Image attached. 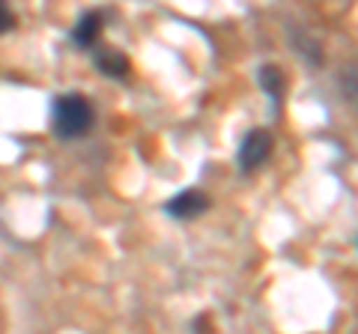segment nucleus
I'll use <instances>...</instances> for the list:
<instances>
[{"instance_id": "obj_6", "label": "nucleus", "mask_w": 358, "mask_h": 334, "mask_svg": "<svg viewBox=\"0 0 358 334\" xmlns=\"http://www.w3.org/2000/svg\"><path fill=\"white\" fill-rule=\"evenodd\" d=\"M257 84H260V90L266 93L268 105L278 114L281 110V102H284V93H287V75L278 63H263L260 69H257Z\"/></svg>"}, {"instance_id": "obj_5", "label": "nucleus", "mask_w": 358, "mask_h": 334, "mask_svg": "<svg viewBox=\"0 0 358 334\" xmlns=\"http://www.w3.org/2000/svg\"><path fill=\"white\" fill-rule=\"evenodd\" d=\"M105 13L102 9H90L81 18L75 21V27L69 30V42L78 51H90L93 45L102 42V33H105Z\"/></svg>"}, {"instance_id": "obj_1", "label": "nucleus", "mask_w": 358, "mask_h": 334, "mask_svg": "<svg viewBox=\"0 0 358 334\" xmlns=\"http://www.w3.org/2000/svg\"><path fill=\"white\" fill-rule=\"evenodd\" d=\"M96 126V108L93 102L78 93V90H66L51 99V131L57 140H78L90 135Z\"/></svg>"}, {"instance_id": "obj_7", "label": "nucleus", "mask_w": 358, "mask_h": 334, "mask_svg": "<svg viewBox=\"0 0 358 334\" xmlns=\"http://www.w3.org/2000/svg\"><path fill=\"white\" fill-rule=\"evenodd\" d=\"M293 51H296L299 57L305 60L308 66H320L322 60H326V54H322V48L317 45V39L305 36V33H301V30H299V36L293 33Z\"/></svg>"}, {"instance_id": "obj_8", "label": "nucleus", "mask_w": 358, "mask_h": 334, "mask_svg": "<svg viewBox=\"0 0 358 334\" xmlns=\"http://www.w3.org/2000/svg\"><path fill=\"white\" fill-rule=\"evenodd\" d=\"M13 27H15V13L9 9L6 0H0V36H3V33H9Z\"/></svg>"}, {"instance_id": "obj_2", "label": "nucleus", "mask_w": 358, "mask_h": 334, "mask_svg": "<svg viewBox=\"0 0 358 334\" xmlns=\"http://www.w3.org/2000/svg\"><path fill=\"white\" fill-rule=\"evenodd\" d=\"M275 152V138L268 129H251L245 131V138L239 140V150H236V167L242 176H251L257 173L263 164H268Z\"/></svg>"}, {"instance_id": "obj_4", "label": "nucleus", "mask_w": 358, "mask_h": 334, "mask_svg": "<svg viewBox=\"0 0 358 334\" xmlns=\"http://www.w3.org/2000/svg\"><path fill=\"white\" fill-rule=\"evenodd\" d=\"M87 54H90V60H93V69L102 75V78H110V81H129V75H131V60H129L120 48L99 42V45H93Z\"/></svg>"}, {"instance_id": "obj_3", "label": "nucleus", "mask_w": 358, "mask_h": 334, "mask_svg": "<svg viewBox=\"0 0 358 334\" xmlns=\"http://www.w3.org/2000/svg\"><path fill=\"white\" fill-rule=\"evenodd\" d=\"M209 206H212L209 194L192 185V188H182V191L173 194V197H167L164 206H162V212L167 218H173V221H194V218L203 215Z\"/></svg>"}]
</instances>
